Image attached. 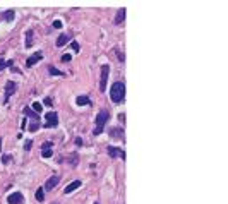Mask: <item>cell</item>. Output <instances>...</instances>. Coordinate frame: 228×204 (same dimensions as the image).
Wrapping results in <instances>:
<instances>
[{
    "instance_id": "obj_28",
    "label": "cell",
    "mask_w": 228,
    "mask_h": 204,
    "mask_svg": "<svg viewBox=\"0 0 228 204\" xmlns=\"http://www.w3.org/2000/svg\"><path fill=\"white\" fill-rule=\"evenodd\" d=\"M70 48H72V50H74V52H79V43H77V41H72V45H70Z\"/></svg>"
},
{
    "instance_id": "obj_24",
    "label": "cell",
    "mask_w": 228,
    "mask_h": 204,
    "mask_svg": "<svg viewBox=\"0 0 228 204\" xmlns=\"http://www.w3.org/2000/svg\"><path fill=\"white\" fill-rule=\"evenodd\" d=\"M41 156H43V158H50V156H53V153H52V149H45V151L41 153Z\"/></svg>"
},
{
    "instance_id": "obj_5",
    "label": "cell",
    "mask_w": 228,
    "mask_h": 204,
    "mask_svg": "<svg viewBox=\"0 0 228 204\" xmlns=\"http://www.w3.org/2000/svg\"><path fill=\"white\" fill-rule=\"evenodd\" d=\"M108 118H110L108 111H106V110H101L98 115H96V127H103V125L108 122Z\"/></svg>"
},
{
    "instance_id": "obj_31",
    "label": "cell",
    "mask_w": 228,
    "mask_h": 204,
    "mask_svg": "<svg viewBox=\"0 0 228 204\" xmlns=\"http://www.w3.org/2000/svg\"><path fill=\"white\" fill-rule=\"evenodd\" d=\"M5 67H7V64H5V60H3V58H0V71H3Z\"/></svg>"
},
{
    "instance_id": "obj_30",
    "label": "cell",
    "mask_w": 228,
    "mask_h": 204,
    "mask_svg": "<svg viewBox=\"0 0 228 204\" xmlns=\"http://www.w3.org/2000/svg\"><path fill=\"white\" fill-rule=\"evenodd\" d=\"M52 26H53L55 29H60V28H62V22H60V21H55V22H53Z\"/></svg>"
},
{
    "instance_id": "obj_7",
    "label": "cell",
    "mask_w": 228,
    "mask_h": 204,
    "mask_svg": "<svg viewBox=\"0 0 228 204\" xmlns=\"http://www.w3.org/2000/svg\"><path fill=\"white\" fill-rule=\"evenodd\" d=\"M7 203L9 204H24V196L21 192H12L7 197Z\"/></svg>"
},
{
    "instance_id": "obj_12",
    "label": "cell",
    "mask_w": 228,
    "mask_h": 204,
    "mask_svg": "<svg viewBox=\"0 0 228 204\" xmlns=\"http://www.w3.org/2000/svg\"><path fill=\"white\" fill-rule=\"evenodd\" d=\"M70 36H72L70 33H67V35H60V36L57 38V46H64V45L70 39Z\"/></svg>"
},
{
    "instance_id": "obj_26",
    "label": "cell",
    "mask_w": 228,
    "mask_h": 204,
    "mask_svg": "<svg viewBox=\"0 0 228 204\" xmlns=\"http://www.w3.org/2000/svg\"><path fill=\"white\" fill-rule=\"evenodd\" d=\"M9 161H10V154H3V156H2V163H3V165H7Z\"/></svg>"
},
{
    "instance_id": "obj_2",
    "label": "cell",
    "mask_w": 228,
    "mask_h": 204,
    "mask_svg": "<svg viewBox=\"0 0 228 204\" xmlns=\"http://www.w3.org/2000/svg\"><path fill=\"white\" fill-rule=\"evenodd\" d=\"M108 75H110V65H103L101 67V79H99V89H101V93L106 89V82H108Z\"/></svg>"
},
{
    "instance_id": "obj_4",
    "label": "cell",
    "mask_w": 228,
    "mask_h": 204,
    "mask_svg": "<svg viewBox=\"0 0 228 204\" xmlns=\"http://www.w3.org/2000/svg\"><path fill=\"white\" fill-rule=\"evenodd\" d=\"M45 124H46V127H57L58 125V113L57 111H48Z\"/></svg>"
},
{
    "instance_id": "obj_16",
    "label": "cell",
    "mask_w": 228,
    "mask_h": 204,
    "mask_svg": "<svg viewBox=\"0 0 228 204\" xmlns=\"http://www.w3.org/2000/svg\"><path fill=\"white\" fill-rule=\"evenodd\" d=\"M33 46V31H26V48Z\"/></svg>"
},
{
    "instance_id": "obj_25",
    "label": "cell",
    "mask_w": 228,
    "mask_h": 204,
    "mask_svg": "<svg viewBox=\"0 0 228 204\" xmlns=\"http://www.w3.org/2000/svg\"><path fill=\"white\" fill-rule=\"evenodd\" d=\"M72 60V57L69 55V53H65V55H62V62H65V64H69Z\"/></svg>"
},
{
    "instance_id": "obj_19",
    "label": "cell",
    "mask_w": 228,
    "mask_h": 204,
    "mask_svg": "<svg viewBox=\"0 0 228 204\" xmlns=\"http://www.w3.org/2000/svg\"><path fill=\"white\" fill-rule=\"evenodd\" d=\"M69 163H70L72 167H76L77 163H79V158H77V154H70V156H69Z\"/></svg>"
},
{
    "instance_id": "obj_27",
    "label": "cell",
    "mask_w": 228,
    "mask_h": 204,
    "mask_svg": "<svg viewBox=\"0 0 228 204\" xmlns=\"http://www.w3.org/2000/svg\"><path fill=\"white\" fill-rule=\"evenodd\" d=\"M31 148H33V141H29V139H28V141H26V144H24V149H26V151H29Z\"/></svg>"
},
{
    "instance_id": "obj_22",
    "label": "cell",
    "mask_w": 228,
    "mask_h": 204,
    "mask_svg": "<svg viewBox=\"0 0 228 204\" xmlns=\"http://www.w3.org/2000/svg\"><path fill=\"white\" fill-rule=\"evenodd\" d=\"M41 108H43V106H41V103H33V111H35V113H39V111H41Z\"/></svg>"
},
{
    "instance_id": "obj_21",
    "label": "cell",
    "mask_w": 228,
    "mask_h": 204,
    "mask_svg": "<svg viewBox=\"0 0 228 204\" xmlns=\"http://www.w3.org/2000/svg\"><path fill=\"white\" fill-rule=\"evenodd\" d=\"M53 148V142L52 141H46V142H43V146H41V149L45 151V149H52Z\"/></svg>"
},
{
    "instance_id": "obj_15",
    "label": "cell",
    "mask_w": 228,
    "mask_h": 204,
    "mask_svg": "<svg viewBox=\"0 0 228 204\" xmlns=\"http://www.w3.org/2000/svg\"><path fill=\"white\" fill-rule=\"evenodd\" d=\"M110 136H112V137H120V139H124V129H117V127H113V129H110Z\"/></svg>"
},
{
    "instance_id": "obj_34",
    "label": "cell",
    "mask_w": 228,
    "mask_h": 204,
    "mask_svg": "<svg viewBox=\"0 0 228 204\" xmlns=\"http://www.w3.org/2000/svg\"><path fill=\"white\" fill-rule=\"evenodd\" d=\"M52 204H60V203H52Z\"/></svg>"
},
{
    "instance_id": "obj_17",
    "label": "cell",
    "mask_w": 228,
    "mask_h": 204,
    "mask_svg": "<svg viewBox=\"0 0 228 204\" xmlns=\"http://www.w3.org/2000/svg\"><path fill=\"white\" fill-rule=\"evenodd\" d=\"M36 201H38V203H43V201H45V190H43V187L36 190Z\"/></svg>"
},
{
    "instance_id": "obj_6",
    "label": "cell",
    "mask_w": 228,
    "mask_h": 204,
    "mask_svg": "<svg viewBox=\"0 0 228 204\" xmlns=\"http://www.w3.org/2000/svg\"><path fill=\"white\" fill-rule=\"evenodd\" d=\"M106 151H108V154H110L112 158H122V160H125V153H124V149L115 148V146H108Z\"/></svg>"
},
{
    "instance_id": "obj_23",
    "label": "cell",
    "mask_w": 228,
    "mask_h": 204,
    "mask_svg": "<svg viewBox=\"0 0 228 204\" xmlns=\"http://www.w3.org/2000/svg\"><path fill=\"white\" fill-rule=\"evenodd\" d=\"M43 105H45V106H48V108H50V106H52V105H53V101H52V98H48V96H46V98H45V100H43Z\"/></svg>"
},
{
    "instance_id": "obj_11",
    "label": "cell",
    "mask_w": 228,
    "mask_h": 204,
    "mask_svg": "<svg viewBox=\"0 0 228 204\" xmlns=\"http://www.w3.org/2000/svg\"><path fill=\"white\" fill-rule=\"evenodd\" d=\"M125 14H127V10L122 7V9L117 12V16H115V24H122V22H124V19H125Z\"/></svg>"
},
{
    "instance_id": "obj_1",
    "label": "cell",
    "mask_w": 228,
    "mask_h": 204,
    "mask_svg": "<svg viewBox=\"0 0 228 204\" xmlns=\"http://www.w3.org/2000/svg\"><path fill=\"white\" fill-rule=\"evenodd\" d=\"M110 98L113 103H124V98H125V84L120 82V81H115L110 88Z\"/></svg>"
},
{
    "instance_id": "obj_33",
    "label": "cell",
    "mask_w": 228,
    "mask_h": 204,
    "mask_svg": "<svg viewBox=\"0 0 228 204\" xmlns=\"http://www.w3.org/2000/svg\"><path fill=\"white\" fill-rule=\"evenodd\" d=\"M5 64H7V67H12V65H14V60H5Z\"/></svg>"
},
{
    "instance_id": "obj_13",
    "label": "cell",
    "mask_w": 228,
    "mask_h": 204,
    "mask_svg": "<svg viewBox=\"0 0 228 204\" xmlns=\"http://www.w3.org/2000/svg\"><path fill=\"white\" fill-rule=\"evenodd\" d=\"M24 113H26V115H28L33 122H39V115H38V113H35L31 108H24Z\"/></svg>"
},
{
    "instance_id": "obj_20",
    "label": "cell",
    "mask_w": 228,
    "mask_h": 204,
    "mask_svg": "<svg viewBox=\"0 0 228 204\" xmlns=\"http://www.w3.org/2000/svg\"><path fill=\"white\" fill-rule=\"evenodd\" d=\"M3 19H5V21H12V19H14V10H7V12H3Z\"/></svg>"
},
{
    "instance_id": "obj_35",
    "label": "cell",
    "mask_w": 228,
    "mask_h": 204,
    "mask_svg": "<svg viewBox=\"0 0 228 204\" xmlns=\"http://www.w3.org/2000/svg\"><path fill=\"white\" fill-rule=\"evenodd\" d=\"M95 204H99V203H95Z\"/></svg>"
},
{
    "instance_id": "obj_29",
    "label": "cell",
    "mask_w": 228,
    "mask_h": 204,
    "mask_svg": "<svg viewBox=\"0 0 228 204\" xmlns=\"http://www.w3.org/2000/svg\"><path fill=\"white\" fill-rule=\"evenodd\" d=\"M101 132H103V127H96V129L93 130V134H95V136H99Z\"/></svg>"
},
{
    "instance_id": "obj_32",
    "label": "cell",
    "mask_w": 228,
    "mask_h": 204,
    "mask_svg": "<svg viewBox=\"0 0 228 204\" xmlns=\"http://www.w3.org/2000/svg\"><path fill=\"white\" fill-rule=\"evenodd\" d=\"M76 146H82V139L81 137H76Z\"/></svg>"
},
{
    "instance_id": "obj_3",
    "label": "cell",
    "mask_w": 228,
    "mask_h": 204,
    "mask_svg": "<svg viewBox=\"0 0 228 204\" xmlns=\"http://www.w3.org/2000/svg\"><path fill=\"white\" fill-rule=\"evenodd\" d=\"M16 89H17V84H16L14 81H7V82H5V100H3L5 103L9 101V98H10L12 94L16 93Z\"/></svg>"
},
{
    "instance_id": "obj_9",
    "label": "cell",
    "mask_w": 228,
    "mask_h": 204,
    "mask_svg": "<svg viewBox=\"0 0 228 204\" xmlns=\"http://www.w3.org/2000/svg\"><path fill=\"white\" fill-rule=\"evenodd\" d=\"M41 58H43V53H41V52H36L35 55H31L29 58H28V62H26V67H33L36 62H39V60H41Z\"/></svg>"
},
{
    "instance_id": "obj_8",
    "label": "cell",
    "mask_w": 228,
    "mask_h": 204,
    "mask_svg": "<svg viewBox=\"0 0 228 204\" xmlns=\"http://www.w3.org/2000/svg\"><path fill=\"white\" fill-rule=\"evenodd\" d=\"M58 182H60V178H58L57 175L50 177V178H48V180L45 182V185H43V190H52V189H55Z\"/></svg>"
},
{
    "instance_id": "obj_14",
    "label": "cell",
    "mask_w": 228,
    "mask_h": 204,
    "mask_svg": "<svg viewBox=\"0 0 228 204\" xmlns=\"http://www.w3.org/2000/svg\"><path fill=\"white\" fill-rule=\"evenodd\" d=\"M76 103L79 105V106H84V105H91V100H89L88 96H77Z\"/></svg>"
},
{
    "instance_id": "obj_10",
    "label": "cell",
    "mask_w": 228,
    "mask_h": 204,
    "mask_svg": "<svg viewBox=\"0 0 228 204\" xmlns=\"http://www.w3.org/2000/svg\"><path fill=\"white\" fill-rule=\"evenodd\" d=\"M79 187H81V180H74V182H70L69 185L64 189V192H65V194H70V192H74V190L79 189Z\"/></svg>"
},
{
    "instance_id": "obj_18",
    "label": "cell",
    "mask_w": 228,
    "mask_h": 204,
    "mask_svg": "<svg viewBox=\"0 0 228 204\" xmlns=\"http://www.w3.org/2000/svg\"><path fill=\"white\" fill-rule=\"evenodd\" d=\"M48 72H50V75H62V72L58 71L55 65H48Z\"/></svg>"
}]
</instances>
